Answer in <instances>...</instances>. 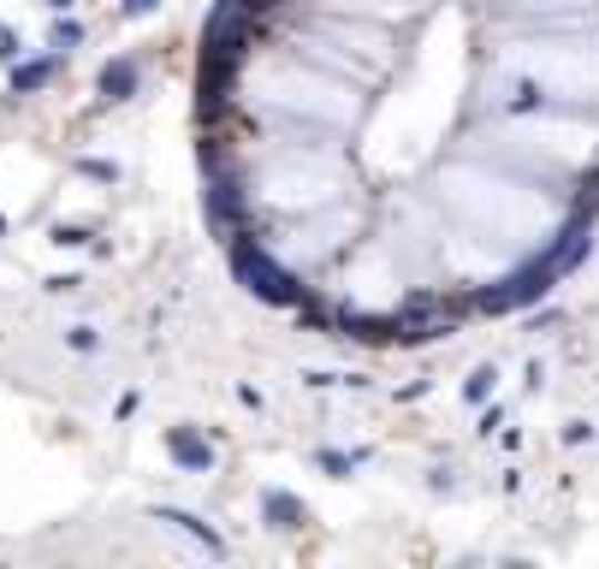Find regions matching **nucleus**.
<instances>
[{
    "label": "nucleus",
    "mask_w": 599,
    "mask_h": 569,
    "mask_svg": "<svg viewBox=\"0 0 599 569\" xmlns=\"http://www.w3.org/2000/svg\"><path fill=\"white\" fill-rule=\"evenodd\" d=\"M255 37V12L244 0H214L209 24H202V101L226 95L232 72L244 65V48Z\"/></svg>",
    "instance_id": "1"
},
{
    "label": "nucleus",
    "mask_w": 599,
    "mask_h": 569,
    "mask_svg": "<svg viewBox=\"0 0 599 569\" xmlns=\"http://www.w3.org/2000/svg\"><path fill=\"white\" fill-rule=\"evenodd\" d=\"M226 255H232V273H237V285L250 291L255 303H273V308H309V291L297 285V273H285L273 255L255 244V237H244V232H232V244H226Z\"/></svg>",
    "instance_id": "2"
},
{
    "label": "nucleus",
    "mask_w": 599,
    "mask_h": 569,
    "mask_svg": "<svg viewBox=\"0 0 599 569\" xmlns=\"http://www.w3.org/2000/svg\"><path fill=\"white\" fill-rule=\"evenodd\" d=\"M552 285H558V267L546 262V255H535V262H528V267H517L510 280H499L493 291H481V308H487V315H510V308H528V303H540Z\"/></svg>",
    "instance_id": "3"
},
{
    "label": "nucleus",
    "mask_w": 599,
    "mask_h": 569,
    "mask_svg": "<svg viewBox=\"0 0 599 569\" xmlns=\"http://www.w3.org/2000/svg\"><path fill=\"white\" fill-rule=\"evenodd\" d=\"M202 202H209V220H214V232H237V220H244V190H237L232 172H214L209 190H202Z\"/></svg>",
    "instance_id": "4"
},
{
    "label": "nucleus",
    "mask_w": 599,
    "mask_h": 569,
    "mask_svg": "<svg viewBox=\"0 0 599 569\" xmlns=\"http://www.w3.org/2000/svg\"><path fill=\"white\" fill-rule=\"evenodd\" d=\"M166 457L191 475H209L214 469V445L196 434V427H166Z\"/></svg>",
    "instance_id": "5"
},
{
    "label": "nucleus",
    "mask_w": 599,
    "mask_h": 569,
    "mask_svg": "<svg viewBox=\"0 0 599 569\" xmlns=\"http://www.w3.org/2000/svg\"><path fill=\"white\" fill-rule=\"evenodd\" d=\"M136 90H143V65H136L131 54L101 65V101H131Z\"/></svg>",
    "instance_id": "6"
},
{
    "label": "nucleus",
    "mask_w": 599,
    "mask_h": 569,
    "mask_svg": "<svg viewBox=\"0 0 599 569\" xmlns=\"http://www.w3.org/2000/svg\"><path fill=\"white\" fill-rule=\"evenodd\" d=\"M155 522H173L179 534H191L196 546H209L214 558H220V551H226V540H220V534H214L209 522H202V516H191V510H173V505H161V510H155Z\"/></svg>",
    "instance_id": "7"
},
{
    "label": "nucleus",
    "mask_w": 599,
    "mask_h": 569,
    "mask_svg": "<svg viewBox=\"0 0 599 569\" xmlns=\"http://www.w3.org/2000/svg\"><path fill=\"white\" fill-rule=\"evenodd\" d=\"M54 54H42V60H12V95H37L48 90V78H54Z\"/></svg>",
    "instance_id": "8"
},
{
    "label": "nucleus",
    "mask_w": 599,
    "mask_h": 569,
    "mask_svg": "<svg viewBox=\"0 0 599 569\" xmlns=\"http://www.w3.org/2000/svg\"><path fill=\"white\" fill-rule=\"evenodd\" d=\"M262 510H267V522H273V528H303V522H309L303 498H291V492H267V498H262Z\"/></svg>",
    "instance_id": "9"
},
{
    "label": "nucleus",
    "mask_w": 599,
    "mask_h": 569,
    "mask_svg": "<svg viewBox=\"0 0 599 569\" xmlns=\"http://www.w3.org/2000/svg\"><path fill=\"white\" fill-rule=\"evenodd\" d=\"M78 42H83V24L78 19H54V30H48V48H54V54H72Z\"/></svg>",
    "instance_id": "10"
},
{
    "label": "nucleus",
    "mask_w": 599,
    "mask_h": 569,
    "mask_svg": "<svg viewBox=\"0 0 599 569\" xmlns=\"http://www.w3.org/2000/svg\"><path fill=\"white\" fill-rule=\"evenodd\" d=\"M493 379H499V374H493V368H475V374H469V386H464V398H469V404H487Z\"/></svg>",
    "instance_id": "11"
},
{
    "label": "nucleus",
    "mask_w": 599,
    "mask_h": 569,
    "mask_svg": "<svg viewBox=\"0 0 599 569\" xmlns=\"http://www.w3.org/2000/svg\"><path fill=\"white\" fill-rule=\"evenodd\" d=\"M19 54H24V42H19V30H12V24H0V60H7V65H12V60H19Z\"/></svg>",
    "instance_id": "12"
},
{
    "label": "nucleus",
    "mask_w": 599,
    "mask_h": 569,
    "mask_svg": "<svg viewBox=\"0 0 599 569\" xmlns=\"http://www.w3.org/2000/svg\"><path fill=\"white\" fill-rule=\"evenodd\" d=\"M149 12H161V0H119V19H149Z\"/></svg>",
    "instance_id": "13"
},
{
    "label": "nucleus",
    "mask_w": 599,
    "mask_h": 569,
    "mask_svg": "<svg viewBox=\"0 0 599 569\" xmlns=\"http://www.w3.org/2000/svg\"><path fill=\"white\" fill-rule=\"evenodd\" d=\"M356 463H363V457H338V451H321V469H327V475H351Z\"/></svg>",
    "instance_id": "14"
},
{
    "label": "nucleus",
    "mask_w": 599,
    "mask_h": 569,
    "mask_svg": "<svg viewBox=\"0 0 599 569\" xmlns=\"http://www.w3.org/2000/svg\"><path fill=\"white\" fill-rule=\"evenodd\" d=\"M78 172H90V179H101V184H113V179H119V166H113V161H78Z\"/></svg>",
    "instance_id": "15"
},
{
    "label": "nucleus",
    "mask_w": 599,
    "mask_h": 569,
    "mask_svg": "<svg viewBox=\"0 0 599 569\" xmlns=\"http://www.w3.org/2000/svg\"><path fill=\"white\" fill-rule=\"evenodd\" d=\"M72 350H95V326H72Z\"/></svg>",
    "instance_id": "16"
},
{
    "label": "nucleus",
    "mask_w": 599,
    "mask_h": 569,
    "mask_svg": "<svg viewBox=\"0 0 599 569\" xmlns=\"http://www.w3.org/2000/svg\"><path fill=\"white\" fill-rule=\"evenodd\" d=\"M54 244H72V250H78V244H90V237H83L78 226H60V232H54Z\"/></svg>",
    "instance_id": "17"
},
{
    "label": "nucleus",
    "mask_w": 599,
    "mask_h": 569,
    "mask_svg": "<svg viewBox=\"0 0 599 569\" xmlns=\"http://www.w3.org/2000/svg\"><path fill=\"white\" fill-rule=\"evenodd\" d=\"M244 7H250V12H255V19H262V12H267V7H273V0H244Z\"/></svg>",
    "instance_id": "18"
},
{
    "label": "nucleus",
    "mask_w": 599,
    "mask_h": 569,
    "mask_svg": "<svg viewBox=\"0 0 599 569\" xmlns=\"http://www.w3.org/2000/svg\"><path fill=\"white\" fill-rule=\"evenodd\" d=\"M42 7H48V12H65V7H72V0H42Z\"/></svg>",
    "instance_id": "19"
},
{
    "label": "nucleus",
    "mask_w": 599,
    "mask_h": 569,
    "mask_svg": "<svg viewBox=\"0 0 599 569\" xmlns=\"http://www.w3.org/2000/svg\"><path fill=\"white\" fill-rule=\"evenodd\" d=\"M0 232H7V220H0Z\"/></svg>",
    "instance_id": "20"
}]
</instances>
